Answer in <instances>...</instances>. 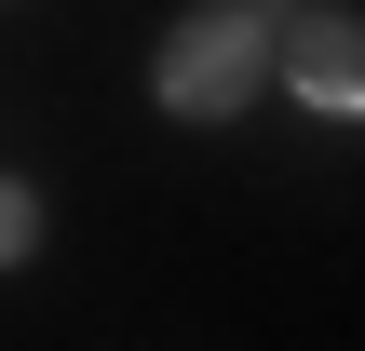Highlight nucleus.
I'll use <instances>...</instances> for the list:
<instances>
[{
  "instance_id": "nucleus-2",
  "label": "nucleus",
  "mask_w": 365,
  "mask_h": 351,
  "mask_svg": "<svg viewBox=\"0 0 365 351\" xmlns=\"http://www.w3.org/2000/svg\"><path fill=\"white\" fill-rule=\"evenodd\" d=\"M284 81H298L312 108H365V27L325 14V0H298V14H284Z\"/></svg>"
},
{
  "instance_id": "nucleus-1",
  "label": "nucleus",
  "mask_w": 365,
  "mask_h": 351,
  "mask_svg": "<svg viewBox=\"0 0 365 351\" xmlns=\"http://www.w3.org/2000/svg\"><path fill=\"white\" fill-rule=\"evenodd\" d=\"M271 68H284V27H271V14H244V0H203V14L163 41V68H149V81H163V108H176V122H230Z\"/></svg>"
},
{
  "instance_id": "nucleus-3",
  "label": "nucleus",
  "mask_w": 365,
  "mask_h": 351,
  "mask_svg": "<svg viewBox=\"0 0 365 351\" xmlns=\"http://www.w3.org/2000/svg\"><path fill=\"white\" fill-rule=\"evenodd\" d=\"M27 243H41V189H14V176H0V257H27Z\"/></svg>"
}]
</instances>
